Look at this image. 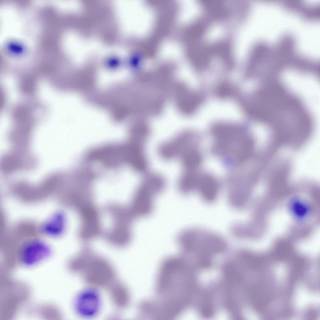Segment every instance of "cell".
Here are the masks:
<instances>
[{
  "instance_id": "cell-18",
  "label": "cell",
  "mask_w": 320,
  "mask_h": 320,
  "mask_svg": "<svg viewBox=\"0 0 320 320\" xmlns=\"http://www.w3.org/2000/svg\"><path fill=\"white\" fill-rule=\"evenodd\" d=\"M235 91V89L232 84L225 82L218 84L215 89L217 96L221 98H225L232 96Z\"/></svg>"
},
{
  "instance_id": "cell-3",
  "label": "cell",
  "mask_w": 320,
  "mask_h": 320,
  "mask_svg": "<svg viewBox=\"0 0 320 320\" xmlns=\"http://www.w3.org/2000/svg\"><path fill=\"white\" fill-rule=\"evenodd\" d=\"M161 193L158 182L148 176H145L135 190L128 206L136 218L147 217L152 212L154 199Z\"/></svg>"
},
{
  "instance_id": "cell-2",
  "label": "cell",
  "mask_w": 320,
  "mask_h": 320,
  "mask_svg": "<svg viewBox=\"0 0 320 320\" xmlns=\"http://www.w3.org/2000/svg\"><path fill=\"white\" fill-rule=\"evenodd\" d=\"M176 239L183 254L193 256L202 268L209 267L214 256L228 247L227 242L221 235L201 228L184 229L178 234Z\"/></svg>"
},
{
  "instance_id": "cell-19",
  "label": "cell",
  "mask_w": 320,
  "mask_h": 320,
  "mask_svg": "<svg viewBox=\"0 0 320 320\" xmlns=\"http://www.w3.org/2000/svg\"><path fill=\"white\" fill-rule=\"evenodd\" d=\"M21 88L25 93L31 94L34 92L35 82L33 78L30 77L24 78L21 81Z\"/></svg>"
},
{
  "instance_id": "cell-11",
  "label": "cell",
  "mask_w": 320,
  "mask_h": 320,
  "mask_svg": "<svg viewBox=\"0 0 320 320\" xmlns=\"http://www.w3.org/2000/svg\"><path fill=\"white\" fill-rule=\"evenodd\" d=\"M77 300L76 308L80 312L85 315L94 313L98 306V297L92 291L84 292Z\"/></svg>"
},
{
  "instance_id": "cell-1",
  "label": "cell",
  "mask_w": 320,
  "mask_h": 320,
  "mask_svg": "<svg viewBox=\"0 0 320 320\" xmlns=\"http://www.w3.org/2000/svg\"><path fill=\"white\" fill-rule=\"evenodd\" d=\"M210 132L213 140V153L227 165L238 167L249 159L253 141L243 127L235 124L219 122L211 127Z\"/></svg>"
},
{
  "instance_id": "cell-15",
  "label": "cell",
  "mask_w": 320,
  "mask_h": 320,
  "mask_svg": "<svg viewBox=\"0 0 320 320\" xmlns=\"http://www.w3.org/2000/svg\"><path fill=\"white\" fill-rule=\"evenodd\" d=\"M150 134V128L147 123L144 122L139 121L132 129V140L144 144Z\"/></svg>"
},
{
  "instance_id": "cell-5",
  "label": "cell",
  "mask_w": 320,
  "mask_h": 320,
  "mask_svg": "<svg viewBox=\"0 0 320 320\" xmlns=\"http://www.w3.org/2000/svg\"><path fill=\"white\" fill-rule=\"evenodd\" d=\"M200 140L196 132L183 131L160 144L158 152L160 157L165 160L180 159L187 152L199 148Z\"/></svg>"
},
{
  "instance_id": "cell-12",
  "label": "cell",
  "mask_w": 320,
  "mask_h": 320,
  "mask_svg": "<svg viewBox=\"0 0 320 320\" xmlns=\"http://www.w3.org/2000/svg\"><path fill=\"white\" fill-rule=\"evenodd\" d=\"M109 294L114 305L119 309L125 308L129 301L127 288L122 283L116 281L109 288Z\"/></svg>"
},
{
  "instance_id": "cell-10",
  "label": "cell",
  "mask_w": 320,
  "mask_h": 320,
  "mask_svg": "<svg viewBox=\"0 0 320 320\" xmlns=\"http://www.w3.org/2000/svg\"><path fill=\"white\" fill-rule=\"evenodd\" d=\"M201 173L197 170H183L178 182L180 193L187 195L195 191Z\"/></svg>"
},
{
  "instance_id": "cell-6",
  "label": "cell",
  "mask_w": 320,
  "mask_h": 320,
  "mask_svg": "<svg viewBox=\"0 0 320 320\" xmlns=\"http://www.w3.org/2000/svg\"><path fill=\"white\" fill-rule=\"evenodd\" d=\"M77 211L81 222L78 233L79 239L87 242L102 234L101 213L94 202L85 205Z\"/></svg>"
},
{
  "instance_id": "cell-9",
  "label": "cell",
  "mask_w": 320,
  "mask_h": 320,
  "mask_svg": "<svg viewBox=\"0 0 320 320\" xmlns=\"http://www.w3.org/2000/svg\"><path fill=\"white\" fill-rule=\"evenodd\" d=\"M220 189L219 182L214 176L208 173H201L195 191L204 202L211 203L215 201Z\"/></svg>"
},
{
  "instance_id": "cell-13",
  "label": "cell",
  "mask_w": 320,
  "mask_h": 320,
  "mask_svg": "<svg viewBox=\"0 0 320 320\" xmlns=\"http://www.w3.org/2000/svg\"><path fill=\"white\" fill-rule=\"evenodd\" d=\"M95 254L90 248H83L71 261L72 270L74 272L83 273Z\"/></svg>"
},
{
  "instance_id": "cell-14",
  "label": "cell",
  "mask_w": 320,
  "mask_h": 320,
  "mask_svg": "<svg viewBox=\"0 0 320 320\" xmlns=\"http://www.w3.org/2000/svg\"><path fill=\"white\" fill-rule=\"evenodd\" d=\"M180 159L183 170H198L202 161V156L199 148L187 152Z\"/></svg>"
},
{
  "instance_id": "cell-7",
  "label": "cell",
  "mask_w": 320,
  "mask_h": 320,
  "mask_svg": "<svg viewBox=\"0 0 320 320\" xmlns=\"http://www.w3.org/2000/svg\"><path fill=\"white\" fill-rule=\"evenodd\" d=\"M181 84L177 88L176 103L181 112L185 114H191L200 106L203 97L200 94L191 90L185 85Z\"/></svg>"
},
{
  "instance_id": "cell-16",
  "label": "cell",
  "mask_w": 320,
  "mask_h": 320,
  "mask_svg": "<svg viewBox=\"0 0 320 320\" xmlns=\"http://www.w3.org/2000/svg\"><path fill=\"white\" fill-rule=\"evenodd\" d=\"M206 292L202 296L200 302L199 310L202 315L208 317L212 315L214 312L215 302L213 290Z\"/></svg>"
},
{
  "instance_id": "cell-4",
  "label": "cell",
  "mask_w": 320,
  "mask_h": 320,
  "mask_svg": "<svg viewBox=\"0 0 320 320\" xmlns=\"http://www.w3.org/2000/svg\"><path fill=\"white\" fill-rule=\"evenodd\" d=\"M85 282L91 288H109L116 281V271L106 258L95 254L83 273Z\"/></svg>"
},
{
  "instance_id": "cell-8",
  "label": "cell",
  "mask_w": 320,
  "mask_h": 320,
  "mask_svg": "<svg viewBox=\"0 0 320 320\" xmlns=\"http://www.w3.org/2000/svg\"><path fill=\"white\" fill-rule=\"evenodd\" d=\"M50 254V249L44 244L36 242L29 243L21 251L20 262L26 266H33L46 259Z\"/></svg>"
},
{
  "instance_id": "cell-17",
  "label": "cell",
  "mask_w": 320,
  "mask_h": 320,
  "mask_svg": "<svg viewBox=\"0 0 320 320\" xmlns=\"http://www.w3.org/2000/svg\"><path fill=\"white\" fill-rule=\"evenodd\" d=\"M44 226L45 231L49 234L56 235L60 234L64 228L65 219L62 214L53 216Z\"/></svg>"
}]
</instances>
